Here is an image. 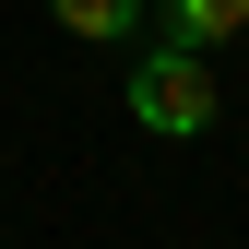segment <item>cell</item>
I'll return each mask as SVG.
<instances>
[{"mask_svg": "<svg viewBox=\"0 0 249 249\" xmlns=\"http://www.w3.org/2000/svg\"><path fill=\"white\" fill-rule=\"evenodd\" d=\"M213 107H226V95H213V59H202V48H166V36H154V48L131 59V119H142L154 142L213 131Z\"/></svg>", "mask_w": 249, "mask_h": 249, "instance_id": "6da1fadb", "label": "cell"}, {"mask_svg": "<svg viewBox=\"0 0 249 249\" xmlns=\"http://www.w3.org/2000/svg\"><path fill=\"white\" fill-rule=\"evenodd\" d=\"M48 12H59V36H83V48H131L154 24V0H48Z\"/></svg>", "mask_w": 249, "mask_h": 249, "instance_id": "7a4b0ae2", "label": "cell"}, {"mask_svg": "<svg viewBox=\"0 0 249 249\" xmlns=\"http://www.w3.org/2000/svg\"><path fill=\"white\" fill-rule=\"evenodd\" d=\"M154 12H166V48H226V36H249V0H154Z\"/></svg>", "mask_w": 249, "mask_h": 249, "instance_id": "3957f363", "label": "cell"}]
</instances>
